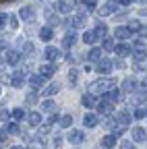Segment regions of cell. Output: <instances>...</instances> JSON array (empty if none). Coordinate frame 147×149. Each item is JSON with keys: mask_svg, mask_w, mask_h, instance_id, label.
Here are the masks:
<instances>
[{"mask_svg": "<svg viewBox=\"0 0 147 149\" xmlns=\"http://www.w3.org/2000/svg\"><path fill=\"white\" fill-rule=\"evenodd\" d=\"M116 87V79H100V81H93L89 85V93L95 95V93H110Z\"/></svg>", "mask_w": 147, "mask_h": 149, "instance_id": "1", "label": "cell"}, {"mask_svg": "<svg viewBox=\"0 0 147 149\" xmlns=\"http://www.w3.org/2000/svg\"><path fill=\"white\" fill-rule=\"evenodd\" d=\"M116 8H118V2H116V0H110V2H106V4L98 10V15H100V17H108V15H112Z\"/></svg>", "mask_w": 147, "mask_h": 149, "instance_id": "2", "label": "cell"}, {"mask_svg": "<svg viewBox=\"0 0 147 149\" xmlns=\"http://www.w3.org/2000/svg\"><path fill=\"white\" fill-rule=\"evenodd\" d=\"M95 108H98V114H104V116H108L110 112H112V104H110L106 97H104L102 102H98V106H95Z\"/></svg>", "mask_w": 147, "mask_h": 149, "instance_id": "3", "label": "cell"}, {"mask_svg": "<svg viewBox=\"0 0 147 149\" xmlns=\"http://www.w3.org/2000/svg\"><path fill=\"white\" fill-rule=\"evenodd\" d=\"M68 141L72 145H81L85 141V135H83V130H70V135H68Z\"/></svg>", "mask_w": 147, "mask_h": 149, "instance_id": "4", "label": "cell"}, {"mask_svg": "<svg viewBox=\"0 0 147 149\" xmlns=\"http://www.w3.org/2000/svg\"><path fill=\"white\" fill-rule=\"evenodd\" d=\"M21 19H23V21H27V23H31L33 19H35V8H33V6H23V8H21Z\"/></svg>", "mask_w": 147, "mask_h": 149, "instance_id": "5", "label": "cell"}, {"mask_svg": "<svg viewBox=\"0 0 147 149\" xmlns=\"http://www.w3.org/2000/svg\"><path fill=\"white\" fill-rule=\"evenodd\" d=\"M112 66H114V62H112V60L104 58V60H100V62H98V72H102V74H108L110 70H112Z\"/></svg>", "mask_w": 147, "mask_h": 149, "instance_id": "6", "label": "cell"}, {"mask_svg": "<svg viewBox=\"0 0 147 149\" xmlns=\"http://www.w3.org/2000/svg\"><path fill=\"white\" fill-rule=\"evenodd\" d=\"M4 56H6L4 60H6L8 64H13V66H15V64H19V60H21V56H23V54H19V52H15V50H8V52H6Z\"/></svg>", "mask_w": 147, "mask_h": 149, "instance_id": "7", "label": "cell"}, {"mask_svg": "<svg viewBox=\"0 0 147 149\" xmlns=\"http://www.w3.org/2000/svg\"><path fill=\"white\" fill-rule=\"evenodd\" d=\"M25 83V72H13V79H10V85L15 89H19L21 85Z\"/></svg>", "mask_w": 147, "mask_h": 149, "instance_id": "8", "label": "cell"}, {"mask_svg": "<svg viewBox=\"0 0 147 149\" xmlns=\"http://www.w3.org/2000/svg\"><path fill=\"white\" fill-rule=\"evenodd\" d=\"M133 139H135V143H143V141L147 139V133H145V128H141V126H135V128H133Z\"/></svg>", "mask_w": 147, "mask_h": 149, "instance_id": "9", "label": "cell"}, {"mask_svg": "<svg viewBox=\"0 0 147 149\" xmlns=\"http://www.w3.org/2000/svg\"><path fill=\"white\" fill-rule=\"evenodd\" d=\"M98 122H100L98 114H91V112H89V114H85V118H83V124H85L87 128H93Z\"/></svg>", "mask_w": 147, "mask_h": 149, "instance_id": "10", "label": "cell"}, {"mask_svg": "<svg viewBox=\"0 0 147 149\" xmlns=\"http://www.w3.org/2000/svg\"><path fill=\"white\" fill-rule=\"evenodd\" d=\"M75 42H77V35L75 33H72V31H68L66 35H64V40H62V48H72V46H75Z\"/></svg>", "mask_w": 147, "mask_h": 149, "instance_id": "11", "label": "cell"}, {"mask_svg": "<svg viewBox=\"0 0 147 149\" xmlns=\"http://www.w3.org/2000/svg\"><path fill=\"white\" fill-rule=\"evenodd\" d=\"M114 37L116 40H128V37H131V31H128V27H116Z\"/></svg>", "mask_w": 147, "mask_h": 149, "instance_id": "12", "label": "cell"}, {"mask_svg": "<svg viewBox=\"0 0 147 149\" xmlns=\"http://www.w3.org/2000/svg\"><path fill=\"white\" fill-rule=\"evenodd\" d=\"M66 23H70V27H72V29H81V27L85 25V19L77 15V17H68V21H66Z\"/></svg>", "mask_w": 147, "mask_h": 149, "instance_id": "13", "label": "cell"}, {"mask_svg": "<svg viewBox=\"0 0 147 149\" xmlns=\"http://www.w3.org/2000/svg\"><path fill=\"white\" fill-rule=\"evenodd\" d=\"M44 54H46V58H48V60H56V58H60V50H58V48H54V46H48Z\"/></svg>", "mask_w": 147, "mask_h": 149, "instance_id": "14", "label": "cell"}, {"mask_svg": "<svg viewBox=\"0 0 147 149\" xmlns=\"http://www.w3.org/2000/svg\"><path fill=\"white\" fill-rule=\"evenodd\" d=\"M29 85H31V89H40L44 85V77H42V74H31V77H29Z\"/></svg>", "mask_w": 147, "mask_h": 149, "instance_id": "15", "label": "cell"}, {"mask_svg": "<svg viewBox=\"0 0 147 149\" xmlns=\"http://www.w3.org/2000/svg\"><path fill=\"white\" fill-rule=\"evenodd\" d=\"M27 120H29L31 126H42V114H40V112H29Z\"/></svg>", "mask_w": 147, "mask_h": 149, "instance_id": "16", "label": "cell"}, {"mask_svg": "<svg viewBox=\"0 0 147 149\" xmlns=\"http://www.w3.org/2000/svg\"><path fill=\"white\" fill-rule=\"evenodd\" d=\"M102 145H104L106 149H114V145H116V135H106V137L102 139Z\"/></svg>", "mask_w": 147, "mask_h": 149, "instance_id": "17", "label": "cell"}, {"mask_svg": "<svg viewBox=\"0 0 147 149\" xmlns=\"http://www.w3.org/2000/svg\"><path fill=\"white\" fill-rule=\"evenodd\" d=\"M87 58L93 60V62H100L102 60V48H91L89 54H87Z\"/></svg>", "mask_w": 147, "mask_h": 149, "instance_id": "18", "label": "cell"}, {"mask_svg": "<svg viewBox=\"0 0 147 149\" xmlns=\"http://www.w3.org/2000/svg\"><path fill=\"white\" fill-rule=\"evenodd\" d=\"M52 35H54V29H52L50 25H48V27H42V29H40V37H42L44 42H50V40H52Z\"/></svg>", "mask_w": 147, "mask_h": 149, "instance_id": "19", "label": "cell"}, {"mask_svg": "<svg viewBox=\"0 0 147 149\" xmlns=\"http://www.w3.org/2000/svg\"><path fill=\"white\" fill-rule=\"evenodd\" d=\"M58 89H60L58 83H52V85H48V87L42 91V95H44V97H50V95H54V93H58Z\"/></svg>", "mask_w": 147, "mask_h": 149, "instance_id": "20", "label": "cell"}, {"mask_svg": "<svg viewBox=\"0 0 147 149\" xmlns=\"http://www.w3.org/2000/svg\"><path fill=\"white\" fill-rule=\"evenodd\" d=\"M40 70H42V77H44V79H48V77H52V74L56 72V66H54V64H44Z\"/></svg>", "mask_w": 147, "mask_h": 149, "instance_id": "21", "label": "cell"}, {"mask_svg": "<svg viewBox=\"0 0 147 149\" xmlns=\"http://www.w3.org/2000/svg\"><path fill=\"white\" fill-rule=\"evenodd\" d=\"M83 42H85V44H89V46H93V44L98 42V33H95V31H85Z\"/></svg>", "mask_w": 147, "mask_h": 149, "instance_id": "22", "label": "cell"}, {"mask_svg": "<svg viewBox=\"0 0 147 149\" xmlns=\"http://www.w3.org/2000/svg\"><path fill=\"white\" fill-rule=\"evenodd\" d=\"M81 104H83L85 108H93V106H98V104H95V100H93V95H91V93H85V95L81 97Z\"/></svg>", "mask_w": 147, "mask_h": 149, "instance_id": "23", "label": "cell"}, {"mask_svg": "<svg viewBox=\"0 0 147 149\" xmlns=\"http://www.w3.org/2000/svg\"><path fill=\"white\" fill-rule=\"evenodd\" d=\"M120 124H124V126H128V122H131V114H128L126 110H122L120 114H118V118H116Z\"/></svg>", "mask_w": 147, "mask_h": 149, "instance_id": "24", "label": "cell"}, {"mask_svg": "<svg viewBox=\"0 0 147 149\" xmlns=\"http://www.w3.org/2000/svg\"><path fill=\"white\" fill-rule=\"evenodd\" d=\"M25 116H29V114H25V110H23V108H15V110H13V118H15L17 122H21Z\"/></svg>", "mask_w": 147, "mask_h": 149, "instance_id": "25", "label": "cell"}, {"mask_svg": "<svg viewBox=\"0 0 147 149\" xmlns=\"http://www.w3.org/2000/svg\"><path fill=\"white\" fill-rule=\"evenodd\" d=\"M116 54L120 56V58H122V56H128V54H131V48H128L126 44H118L116 46Z\"/></svg>", "mask_w": 147, "mask_h": 149, "instance_id": "26", "label": "cell"}, {"mask_svg": "<svg viewBox=\"0 0 147 149\" xmlns=\"http://www.w3.org/2000/svg\"><path fill=\"white\" fill-rule=\"evenodd\" d=\"M56 10L66 15V13H70V4H68V2H64V0H58V2H56Z\"/></svg>", "mask_w": 147, "mask_h": 149, "instance_id": "27", "label": "cell"}, {"mask_svg": "<svg viewBox=\"0 0 147 149\" xmlns=\"http://www.w3.org/2000/svg\"><path fill=\"white\" fill-rule=\"evenodd\" d=\"M122 89H124V91H135V89H137V81H135V79H126V81L122 83Z\"/></svg>", "mask_w": 147, "mask_h": 149, "instance_id": "28", "label": "cell"}, {"mask_svg": "<svg viewBox=\"0 0 147 149\" xmlns=\"http://www.w3.org/2000/svg\"><path fill=\"white\" fill-rule=\"evenodd\" d=\"M42 108H44V112H50V114H56V104H54V102H44L42 104Z\"/></svg>", "mask_w": 147, "mask_h": 149, "instance_id": "29", "label": "cell"}, {"mask_svg": "<svg viewBox=\"0 0 147 149\" xmlns=\"http://www.w3.org/2000/svg\"><path fill=\"white\" fill-rule=\"evenodd\" d=\"M133 116H135L137 120H139V118H143V116H147V104H145V106H141V108H135Z\"/></svg>", "mask_w": 147, "mask_h": 149, "instance_id": "30", "label": "cell"}, {"mask_svg": "<svg viewBox=\"0 0 147 149\" xmlns=\"http://www.w3.org/2000/svg\"><path fill=\"white\" fill-rule=\"evenodd\" d=\"M77 81H79V70L70 68V70H68V83H70V85H77Z\"/></svg>", "mask_w": 147, "mask_h": 149, "instance_id": "31", "label": "cell"}, {"mask_svg": "<svg viewBox=\"0 0 147 149\" xmlns=\"http://www.w3.org/2000/svg\"><path fill=\"white\" fill-rule=\"evenodd\" d=\"M106 100H108L110 104H112V102H118V100H120V91H118V89H112V91L106 95Z\"/></svg>", "mask_w": 147, "mask_h": 149, "instance_id": "32", "label": "cell"}, {"mask_svg": "<svg viewBox=\"0 0 147 149\" xmlns=\"http://www.w3.org/2000/svg\"><path fill=\"white\" fill-rule=\"evenodd\" d=\"M46 19H48V23H50V27H54L58 23V19H56V15H54L50 8H46Z\"/></svg>", "mask_w": 147, "mask_h": 149, "instance_id": "33", "label": "cell"}, {"mask_svg": "<svg viewBox=\"0 0 147 149\" xmlns=\"http://www.w3.org/2000/svg\"><path fill=\"white\" fill-rule=\"evenodd\" d=\"M33 50H35V46H33L31 42H25V44H23V52H21V54H23V56H31V54H33Z\"/></svg>", "mask_w": 147, "mask_h": 149, "instance_id": "34", "label": "cell"}, {"mask_svg": "<svg viewBox=\"0 0 147 149\" xmlns=\"http://www.w3.org/2000/svg\"><path fill=\"white\" fill-rule=\"evenodd\" d=\"M58 124H60L62 128H68V126L72 124V116H70V114H64V116L60 118V122H58Z\"/></svg>", "mask_w": 147, "mask_h": 149, "instance_id": "35", "label": "cell"}, {"mask_svg": "<svg viewBox=\"0 0 147 149\" xmlns=\"http://www.w3.org/2000/svg\"><path fill=\"white\" fill-rule=\"evenodd\" d=\"M95 33H98V37H104V40H106V33H108V27H106V23H100V25L95 27Z\"/></svg>", "mask_w": 147, "mask_h": 149, "instance_id": "36", "label": "cell"}, {"mask_svg": "<svg viewBox=\"0 0 147 149\" xmlns=\"http://www.w3.org/2000/svg\"><path fill=\"white\" fill-rule=\"evenodd\" d=\"M6 133L17 135V133H21V128H19V124H17V122H10V124H6Z\"/></svg>", "mask_w": 147, "mask_h": 149, "instance_id": "37", "label": "cell"}, {"mask_svg": "<svg viewBox=\"0 0 147 149\" xmlns=\"http://www.w3.org/2000/svg\"><path fill=\"white\" fill-rule=\"evenodd\" d=\"M8 27H10V29H17V27H19V19H17L15 15H8Z\"/></svg>", "mask_w": 147, "mask_h": 149, "instance_id": "38", "label": "cell"}, {"mask_svg": "<svg viewBox=\"0 0 147 149\" xmlns=\"http://www.w3.org/2000/svg\"><path fill=\"white\" fill-rule=\"evenodd\" d=\"M104 50H116V46H114V40H110V37H106L104 40Z\"/></svg>", "mask_w": 147, "mask_h": 149, "instance_id": "39", "label": "cell"}, {"mask_svg": "<svg viewBox=\"0 0 147 149\" xmlns=\"http://www.w3.org/2000/svg\"><path fill=\"white\" fill-rule=\"evenodd\" d=\"M112 130H114V135H116V137H122V133H124V130H126V126L118 122V124H116V126H114Z\"/></svg>", "mask_w": 147, "mask_h": 149, "instance_id": "40", "label": "cell"}, {"mask_svg": "<svg viewBox=\"0 0 147 149\" xmlns=\"http://www.w3.org/2000/svg\"><path fill=\"white\" fill-rule=\"evenodd\" d=\"M83 4H85V8H87L89 13L95 10V0H83Z\"/></svg>", "mask_w": 147, "mask_h": 149, "instance_id": "41", "label": "cell"}, {"mask_svg": "<svg viewBox=\"0 0 147 149\" xmlns=\"http://www.w3.org/2000/svg\"><path fill=\"white\" fill-rule=\"evenodd\" d=\"M139 29H141V23L139 21H131V23H128V31H131V33H135Z\"/></svg>", "mask_w": 147, "mask_h": 149, "instance_id": "42", "label": "cell"}, {"mask_svg": "<svg viewBox=\"0 0 147 149\" xmlns=\"http://www.w3.org/2000/svg\"><path fill=\"white\" fill-rule=\"evenodd\" d=\"M60 145H62V137H60V135H54V141H52V147H54V149H58Z\"/></svg>", "mask_w": 147, "mask_h": 149, "instance_id": "43", "label": "cell"}, {"mask_svg": "<svg viewBox=\"0 0 147 149\" xmlns=\"http://www.w3.org/2000/svg\"><path fill=\"white\" fill-rule=\"evenodd\" d=\"M141 60H145V50H137L135 52V62H141Z\"/></svg>", "mask_w": 147, "mask_h": 149, "instance_id": "44", "label": "cell"}, {"mask_svg": "<svg viewBox=\"0 0 147 149\" xmlns=\"http://www.w3.org/2000/svg\"><path fill=\"white\" fill-rule=\"evenodd\" d=\"M120 149H135L133 141H120Z\"/></svg>", "mask_w": 147, "mask_h": 149, "instance_id": "45", "label": "cell"}, {"mask_svg": "<svg viewBox=\"0 0 147 149\" xmlns=\"http://www.w3.org/2000/svg\"><path fill=\"white\" fill-rule=\"evenodd\" d=\"M0 120H2V124H10V122H8V112H6V110H2V114H0Z\"/></svg>", "mask_w": 147, "mask_h": 149, "instance_id": "46", "label": "cell"}, {"mask_svg": "<svg viewBox=\"0 0 147 149\" xmlns=\"http://www.w3.org/2000/svg\"><path fill=\"white\" fill-rule=\"evenodd\" d=\"M50 128H52V122H50V120H48L46 124H42V126H40V130H42V133H48Z\"/></svg>", "mask_w": 147, "mask_h": 149, "instance_id": "47", "label": "cell"}, {"mask_svg": "<svg viewBox=\"0 0 147 149\" xmlns=\"http://www.w3.org/2000/svg\"><path fill=\"white\" fill-rule=\"evenodd\" d=\"M114 66H118V68L122 70V68H124V60H122V58H116V60H114Z\"/></svg>", "mask_w": 147, "mask_h": 149, "instance_id": "48", "label": "cell"}, {"mask_svg": "<svg viewBox=\"0 0 147 149\" xmlns=\"http://www.w3.org/2000/svg\"><path fill=\"white\" fill-rule=\"evenodd\" d=\"M131 2H133V0H118V4H122V6H128Z\"/></svg>", "mask_w": 147, "mask_h": 149, "instance_id": "49", "label": "cell"}, {"mask_svg": "<svg viewBox=\"0 0 147 149\" xmlns=\"http://www.w3.org/2000/svg\"><path fill=\"white\" fill-rule=\"evenodd\" d=\"M35 102V93H31V95H27V104H33Z\"/></svg>", "mask_w": 147, "mask_h": 149, "instance_id": "50", "label": "cell"}, {"mask_svg": "<svg viewBox=\"0 0 147 149\" xmlns=\"http://www.w3.org/2000/svg\"><path fill=\"white\" fill-rule=\"evenodd\" d=\"M141 91H143V93H147V79L141 83Z\"/></svg>", "mask_w": 147, "mask_h": 149, "instance_id": "51", "label": "cell"}, {"mask_svg": "<svg viewBox=\"0 0 147 149\" xmlns=\"http://www.w3.org/2000/svg\"><path fill=\"white\" fill-rule=\"evenodd\" d=\"M0 21H2V27H4V23L8 21V15H4V13H2V17H0Z\"/></svg>", "mask_w": 147, "mask_h": 149, "instance_id": "52", "label": "cell"}, {"mask_svg": "<svg viewBox=\"0 0 147 149\" xmlns=\"http://www.w3.org/2000/svg\"><path fill=\"white\" fill-rule=\"evenodd\" d=\"M139 15H147V8H141V10H139Z\"/></svg>", "mask_w": 147, "mask_h": 149, "instance_id": "53", "label": "cell"}, {"mask_svg": "<svg viewBox=\"0 0 147 149\" xmlns=\"http://www.w3.org/2000/svg\"><path fill=\"white\" fill-rule=\"evenodd\" d=\"M10 149H25V147H21V145H15V147H10Z\"/></svg>", "mask_w": 147, "mask_h": 149, "instance_id": "54", "label": "cell"}, {"mask_svg": "<svg viewBox=\"0 0 147 149\" xmlns=\"http://www.w3.org/2000/svg\"><path fill=\"white\" fill-rule=\"evenodd\" d=\"M2 2H10V0H2Z\"/></svg>", "mask_w": 147, "mask_h": 149, "instance_id": "55", "label": "cell"}]
</instances>
